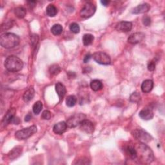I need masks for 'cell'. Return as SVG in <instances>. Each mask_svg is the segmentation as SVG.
<instances>
[{"instance_id": "29", "label": "cell", "mask_w": 165, "mask_h": 165, "mask_svg": "<svg viewBox=\"0 0 165 165\" xmlns=\"http://www.w3.org/2000/svg\"><path fill=\"white\" fill-rule=\"evenodd\" d=\"M140 99H141V96L139 93L138 92L132 93L130 97V101L133 102V103H138Z\"/></svg>"}, {"instance_id": "24", "label": "cell", "mask_w": 165, "mask_h": 165, "mask_svg": "<svg viewBox=\"0 0 165 165\" xmlns=\"http://www.w3.org/2000/svg\"><path fill=\"white\" fill-rule=\"evenodd\" d=\"M42 108H43V103H42V102L40 101H36L33 106V112L36 115H38L41 112Z\"/></svg>"}, {"instance_id": "16", "label": "cell", "mask_w": 165, "mask_h": 165, "mask_svg": "<svg viewBox=\"0 0 165 165\" xmlns=\"http://www.w3.org/2000/svg\"><path fill=\"white\" fill-rule=\"evenodd\" d=\"M23 151V148L21 146H16L8 154V157L11 160L17 159L21 155Z\"/></svg>"}, {"instance_id": "28", "label": "cell", "mask_w": 165, "mask_h": 165, "mask_svg": "<svg viewBox=\"0 0 165 165\" xmlns=\"http://www.w3.org/2000/svg\"><path fill=\"white\" fill-rule=\"evenodd\" d=\"M69 28H70V31H71L72 33H73L74 34L79 33L80 31V27L79 25H78L77 23H71V24L70 25Z\"/></svg>"}, {"instance_id": "36", "label": "cell", "mask_w": 165, "mask_h": 165, "mask_svg": "<svg viewBox=\"0 0 165 165\" xmlns=\"http://www.w3.org/2000/svg\"><path fill=\"white\" fill-rule=\"evenodd\" d=\"M20 119L18 118V117H17L16 116H14V118L12 119L11 123L14 124H18L20 123Z\"/></svg>"}, {"instance_id": "2", "label": "cell", "mask_w": 165, "mask_h": 165, "mask_svg": "<svg viewBox=\"0 0 165 165\" xmlns=\"http://www.w3.org/2000/svg\"><path fill=\"white\" fill-rule=\"evenodd\" d=\"M20 39L14 33H5L0 37V45L5 49H12L20 44Z\"/></svg>"}, {"instance_id": "37", "label": "cell", "mask_w": 165, "mask_h": 165, "mask_svg": "<svg viewBox=\"0 0 165 165\" xmlns=\"http://www.w3.org/2000/svg\"><path fill=\"white\" fill-rule=\"evenodd\" d=\"M91 57H92V56H91V55H90V54H86V56H85V58H84V59H83V61H84V63H86L89 62V60L90 59Z\"/></svg>"}, {"instance_id": "39", "label": "cell", "mask_w": 165, "mask_h": 165, "mask_svg": "<svg viewBox=\"0 0 165 165\" xmlns=\"http://www.w3.org/2000/svg\"><path fill=\"white\" fill-rule=\"evenodd\" d=\"M110 2L107 1V0H103V1H101V3L104 5V6H107L109 4Z\"/></svg>"}, {"instance_id": "21", "label": "cell", "mask_w": 165, "mask_h": 165, "mask_svg": "<svg viewBox=\"0 0 165 165\" xmlns=\"http://www.w3.org/2000/svg\"><path fill=\"white\" fill-rule=\"evenodd\" d=\"M90 88L92 90L95 92L99 91L103 89V83L98 80H92L90 83Z\"/></svg>"}, {"instance_id": "34", "label": "cell", "mask_w": 165, "mask_h": 165, "mask_svg": "<svg viewBox=\"0 0 165 165\" xmlns=\"http://www.w3.org/2000/svg\"><path fill=\"white\" fill-rule=\"evenodd\" d=\"M90 163L89 162V160L87 158H81L76 163V164H87Z\"/></svg>"}, {"instance_id": "10", "label": "cell", "mask_w": 165, "mask_h": 165, "mask_svg": "<svg viewBox=\"0 0 165 165\" xmlns=\"http://www.w3.org/2000/svg\"><path fill=\"white\" fill-rule=\"evenodd\" d=\"M145 37V34L143 33H136L131 34L128 38V42L130 44L135 45L141 43Z\"/></svg>"}, {"instance_id": "38", "label": "cell", "mask_w": 165, "mask_h": 165, "mask_svg": "<svg viewBox=\"0 0 165 165\" xmlns=\"http://www.w3.org/2000/svg\"><path fill=\"white\" fill-rule=\"evenodd\" d=\"M31 119H32V115H31L30 114H27L25 116V121L26 122H28V121H30L31 120Z\"/></svg>"}, {"instance_id": "14", "label": "cell", "mask_w": 165, "mask_h": 165, "mask_svg": "<svg viewBox=\"0 0 165 165\" xmlns=\"http://www.w3.org/2000/svg\"><path fill=\"white\" fill-rule=\"evenodd\" d=\"M67 124L65 121H61L56 123L54 126L53 127V132L56 133V134L61 135L64 132H66L67 129Z\"/></svg>"}, {"instance_id": "13", "label": "cell", "mask_w": 165, "mask_h": 165, "mask_svg": "<svg viewBox=\"0 0 165 165\" xmlns=\"http://www.w3.org/2000/svg\"><path fill=\"white\" fill-rule=\"evenodd\" d=\"M15 112H16V110H15L14 108H12L7 111L2 120V124L4 126V127H5V126L11 123L12 119L14 118V116H15Z\"/></svg>"}, {"instance_id": "35", "label": "cell", "mask_w": 165, "mask_h": 165, "mask_svg": "<svg viewBox=\"0 0 165 165\" xmlns=\"http://www.w3.org/2000/svg\"><path fill=\"white\" fill-rule=\"evenodd\" d=\"M148 70H150V71H151V72L155 70V63L154 61H153L149 62V63L148 64Z\"/></svg>"}, {"instance_id": "30", "label": "cell", "mask_w": 165, "mask_h": 165, "mask_svg": "<svg viewBox=\"0 0 165 165\" xmlns=\"http://www.w3.org/2000/svg\"><path fill=\"white\" fill-rule=\"evenodd\" d=\"M13 26V22L11 20H9V21H5V22H4L3 24L2 25V30H6L9 29L11 28H12Z\"/></svg>"}, {"instance_id": "9", "label": "cell", "mask_w": 165, "mask_h": 165, "mask_svg": "<svg viewBox=\"0 0 165 165\" xmlns=\"http://www.w3.org/2000/svg\"><path fill=\"white\" fill-rule=\"evenodd\" d=\"M80 129L85 132L86 133H89V134H91L93 132L95 127H94V125L92 122H91L90 120L88 119H84L80 124Z\"/></svg>"}, {"instance_id": "12", "label": "cell", "mask_w": 165, "mask_h": 165, "mask_svg": "<svg viewBox=\"0 0 165 165\" xmlns=\"http://www.w3.org/2000/svg\"><path fill=\"white\" fill-rule=\"evenodd\" d=\"M139 115L142 119L145 121H148V120H151L153 118L154 114L151 108H144L139 112Z\"/></svg>"}, {"instance_id": "15", "label": "cell", "mask_w": 165, "mask_h": 165, "mask_svg": "<svg viewBox=\"0 0 165 165\" xmlns=\"http://www.w3.org/2000/svg\"><path fill=\"white\" fill-rule=\"evenodd\" d=\"M150 9V6L148 3H143L137 5L136 7L132 11V13L134 14H143L148 12V11Z\"/></svg>"}, {"instance_id": "4", "label": "cell", "mask_w": 165, "mask_h": 165, "mask_svg": "<svg viewBox=\"0 0 165 165\" xmlns=\"http://www.w3.org/2000/svg\"><path fill=\"white\" fill-rule=\"evenodd\" d=\"M37 132V127L33 125L31 127L18 130L15 133V137L18 140H25Z\"/></svg>"}, {"instance_id": "40", "label": "cell", "mask_w": 165, "mask_h": 165, "mask_svg": "<svg viewBox=\"0 0 165 165\" xmlns=\"http://www.w3.org/2000/svg\"><path fill=\"white\" fill-rule=\"evenodd\" d=\"M36 2L34 1H32V2H28V3L29 4V6L30 7H34L35 6V4H36Z\"/></svg>"}, {"instance_id": "31", "label": "cell", "mask_w": 165, "mask_h": 165, "mask_svg": "<svg viewBox=\"0 0 165 165\" xmlns=\"http://www.w3.org/2000/svg\"><path fill=\"white\" fill-rule=\"evenodd\" d=\"M143 23L145 26L148 27L150 26L151 24V19L150 17L147 16V15H145V16L143 18Z\"/></svg>"}, {"instance_id": "32", "label": "cell", "mask_w": 165, "mask_h": 165, "mask_svg": "<svg viewBox=\"0 0 165 165\" xmlns=\"http://www.w3.org/2000/svg\"><path fill=\"white\" fill-rule=\"evenodd\" d=\"M42 118L45 120H49L51 118V112L49 111H45L42 113Z\"/></svg>"}, {"instance_id": "23", "label": "cell", "mask_w": 165, "mask_h": 165, "mask_svg": "<svg viewBox=\"0 0 165 165\" xmlns=\"http://www.w3.org/2000/svg\"><path fill=\"white\" fill-rule=\"evenodd\" d=\"M94 40V37L93 35L90 34H86L83 37V43L84 45L89 46L91 45Z\"/></svg>"}, {"instance_id": "7", "label": "cell", "mask_w": 165, "mask_h": 165, "mask_svg": "<svg viewBox=\"0 0 165 165\" xmlns=\"http://www.w3.org/2000/svg\"><path fill=\"white\" fill-rule=\"evenodd\" d=\"M133 136L137 140H138L140 143H146L150 142L152 139V136L148 133L146 132L143 130L142 129H136L132 133Z\"/></svg>"}, {"instance_id": "5", "label": "cell", "mask_w": 165, "mask_h": 165, "mask_svg": "<svg viewBox=\"0 0 165 165\" xmlns=\"http://www.w3.org/2000/svg\"><path fill=\"white\" fill-rule=\"evenodd\" d=\"M92 57L93 60L98 63L103 65H110L111 63V59L108 55L103 52H97L94 53Z\"/></svg>"}, {"instance_id": "33", "label": "cell", "mask_w": 165, "mask_h": 165, "mask_svg": "<svg viewBox=\"0 0 165 165\" xmlns=\"http://www.w3.org/2000/svg\"><path fill=\"white\" fill-rule=\"evenodd\" d=\"M38 41H39V37L37 35L34 34L32 37H31V43H32V45L33 47L37 45Z\"/></svg>"}, {"instance_id": "19", "label": "cell", "mask_w": 165, "mask_h": 165, "mask_svg": "<svg viewBox=\"0 0 165 165\" xmlns=\"http://www.w3.org/2000/svg\"><path fill=\"white\" fill-rule=\"evenodd\" d=\"M35 95V90L33 87H30L27 91L25 92L23 96V99L25 102H28L32 100Z\"/></svg>"}, {"instance_id": "27", "label": "cell", "mask_w": 165, "mask_h": 165, "mask_svg": "<svg viewBox=\"0 0 165 165\" xmlns=\"http://www.w3.org/2000/svg\"><path fill=\"white\" fill-rule=\"evenodd\" d=\"M49 72L51 74H52L54 76L58 75L61 72V68L58 65H56V64L53 65L50 67Z\"/></svg>"}, {"instance_id": "25", "label": "cell", "mask_w": 165, "mask_h": 165, "mask_svg": "<svg viewBox=\"0 0 165 165\" xmlns=\"http://www.w3.org/2000/svg\"><path fill=\"white\" fill-rule=\"evenodd\" d=\"M77 103V98L75 96H68L66 99V105L68 107H72L76 105Z\"/></svg>"}, {"instance_id": "3", "label": "cell", "mask_w": 165, "mask_h": 165, "mask_svg": "<svg viewBox=\"0 0 165 165\" xmlns=\"http://www.w3.org/2000/svg\"><path fill=\"white\" fill-rule=\"evenodd\" d=\"M5 67L9 72H18L23 67L22 60L15 56H10L7 57L5 61Z\"/></svg>"}, {"instance_id": "6", "label": "cell", "mask_w": 165, "mask_h": 165, "mask_svg": "<svg viewBox=\"0 0 165 165\" xmlns=\"http://www.w3.org/2000/svg\"><path fill=\"white\" fill-rule=\"evenodd\" d=\"M96 11V7L92 3H86L81 9L80 11L81 17L85 19H87L95 14Z\"/></svg>"}, {"instance_id": "18", "label": "cell", "mask_w": 165, "mask_h": 165, "mask_svg": "<svg viewBox=\"0 0 165 165\" xmlns=\"http://www.w3.org/2000/svg\"><path fill=\"white\" fill-rule=\"evenodd\" d=\"M154 87V82L151 80H146L144 81L141 85V90L144 93L150 92Z\"/></svg>"}, {"instance_id": "20", "label": "cell", "mask_w": 165, "mask_h": 165, "mask_svg": "<svg viewBox=\"0 0 165 165\" xmlns=\"http://www.w3.org/2000/svg\"><path fill=\"white\" fill-rule=\"evenodd\" d=\"M46 13L49 17L56 16V14H58L57 7L53 4L49 5L46 9Z\"/></svg>"}, {"instance_id": "11", "label": "cell", "mask_w": 165, "mask_h": 165, "mask_svg": "<svg viewBox=\"0 0 165 165\" xmlns=\"http://www.w3.org/2000/svg\"><path fill=\"white\" fill-rule=\"evenodd\" d=\"M132 28V23L129 21H120L115 25V29L119 32L127 33L130 31Z\"/></svg>"}, {"instance_id": "17", "label": "cell", "mask_w": 165, "mask_h": 165, "mask_svg": "<svg viewBox=\"0 0 165 165\" xmlns=\"http://www.w3.org/2000/svg\"><path fill=\"white\" fill-rule=\"evenodd\" d=\"M55 88H56V91L60 100H63L67 93V90L65 85L61 83H57L56 84V86H55Z\"/></svg>"}, {"instance_id": "1", "label": "cell", "mask_w": 165, "mask_h": 165, "mask_svg": "<svg viewBox=\"0 0 165 165\" xmlns=\"http://www.w3.org/2000/svg\"><path fill=\"white\" fill-rule=\"evenodd\" d=\"M136 152V161L142 164H150L154 159V154L152 150L145 143H140L133 144Z\"/></svg>"}, {"instance_id": "26", "label": "cell", "mask_w": 165, "mask_h": 165, "mask_svg": "<svg viewBox=\"0 0 165 165\" xmlns=\"http://www.w3.org/2000/svg\"><path fill=\"white\" fill-rule=\"evenodd\" d=\"M63 27L59 24H56L52 26L51 28V32L55 36H59L63 32Z\"/></svg>"}, {"instance_id": "22", "label": "cell", "mask_w": 165, "mask_h": 165, "mask_svg": "<svg viewBox=\"0 0 165 165\" xmlns=\"http://www.w3.org/2000/svg\"><path fill=\"white\" fill-rule=\"evenodd\" d=\"M14 14L18 18H23L26 15L27 11L24 7H18L14 9Z\"/></svg>"}, {"instance_id": "8", "label": "cell", "mask_w": 165, "mask_h": 165, "mask_svg": "<svg viewBox=\"0 0 165 165\" xmlns=\"http://www.w3.org/2000/svg\"><path fill=\"white\" fill-rule=\"evenodd\" d=\"M86 115L84 114H76L71 116L66 122L68 127L69 128H74L77 126L80 125V123L86 119Z\"/></svg>"}]
</instances>
